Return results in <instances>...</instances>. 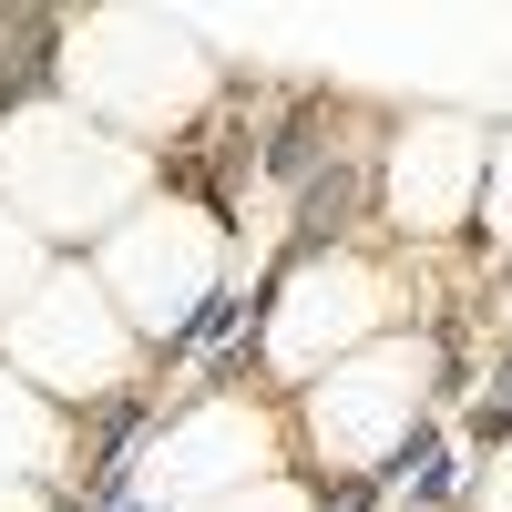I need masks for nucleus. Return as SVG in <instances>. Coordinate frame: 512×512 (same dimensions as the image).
Returning a JSON list of instances; mask_svg holds the SVG:
<instances>
[{
	"label": "nucleus",
	"instance_id": "1",
	"mask_svg": "<svg viewBox=\"0 0 512 512\" xmlns=\"http://www.w3.org/2000/svg\"><path fill=\"white\" fill-rule=\"evenodd\" d=\"M0 205L31 236H93L144 205V144L82 123L72 103H21L0 113Z\"/></svg>",
	"mask_w": 512,
	"mask_h": 512
},
{
	"label": "nucleus",
	"instance_id": "2",
	"mask_svg": "<svg viewBox=\"0 0 512 512\" xmlns=\"http://www.w3.org/2000/svg\"><path fill=\"white\" fill-rule=\"evenodd\" d=\"M72 93H82V123H103V134H175V123L205 103V52L185 31H164V21H82L72 31Z\"/></svg>",
	"mask_w": 512,
	"mask_h": 512
},
{
	"label": "nucleus",
	"instance_id": "3",
	"mask_svg": "<svg viewBox=\"0 0 512 512\" xmlns=\"http://www.w3.org/2000/svg\"><path fill=\"white\" fill-rule=\"evenodd\" d=\"M0 349H11L21 390L41 400H113L123 379H134V328L113 318L103 277H41L11 318H0Z\"/></svg>",
	"mask_w": 512,
	"mask_h": 512
},
{
	"label": "nucleus",
	"instance_id": "4",
	"mask_svg": "<svg viewBox=\"0 0 512 512\" xmlns=\"http://www.w3.org/2000/svg\"><path fill=\"white\" fill-rule=\"evenodd\" d=\"M431 379H441V349L431 338H369L359 359H338L318 390H308V441L328 472H379L410 420L431 410Z\"/></svg>",
	"mask_w": 512,
	"mask_h": 512
},
{
	"label": "nucleus",
	"instance_id": "5",
	"mask_svg": "<svg viewBox=\"0 0 512 512\" xmlns=\"http://www.w3.org/2000/svg\"><path fill=\"white\" fill-rule=\"evenodd\" d=\"M226 277V236L205 205H144V216H123L113 246H103V297H113V318L123 328H144V338H175L205 297H216Z\"/></svg>",
	"mask_w": 512,
	"mask_h": 512
},
{
	"label": "nucleus",
	"instance_id": "6",
	"mask_svg": "<svg viewBox=\"0 0 512 512\" xmlns=\"http://www.w3.org/2000/svg\"><path fill=\"white\" fill-rule=\"evenodd\" d=\"M277 472V420L246 410V400H195L175 431L144 451V502L164 512H205V502H236Z\"/></svg>",
	"mask_w": 512,
	"mask_h": 512
},
{
	"label": "nucleus",
	"instance_id": "7",
	"mask_svg": "<svg viewBox=\"0 0 512 512\" xmlns=\"http://www.w3.org/2000/svg\"><path fill=\"white\" fill-rule=\"evenodd\" d=\"M379 328V277L359 256H308L287 287H277V318H267V359L277 379H318L338 359H359Z\"/></svg>",
	"mask_w": 512,
	"mask_h": 512
},
{
	"label": "nucleus",
	"instance_id": "8",
	"mask_svg": "<svg viewBox=\"0 0 512 512\" xmlns=\"http://www.w3.org/2000/svg\"><path fill=\"white\" fill-rule=\"evenodd\" d=\"M482 175H492V134L472 113H420L400 123L390 144V175H379V195H390V226L400 236H441L482 205Z\"/></svg>",
	"mask_w": 512,
	"mask_h": 512
},
{
	"label": "nucleus",
	"instance_id": "9",
	"mask_svg": "<svg viewBox=\"0 0 512 512\" xmlns=\"http://www.w3.org/2000/svg\"><path fill=\"white\" fill-rule=\"evenodd\" d=\"M52 451H62L52 400H41V390H21V379H0V482H31Z\"/></svg>",
	"mask_w": 512,
	"mask_h": 512
},
{
	"label": "nucleus",
	"instance_id": "10",
	"mask_svg": "<svg viewBox=\"0 0 512 512\" xmlns=\"http://www.w3.org/2000/svg\"><path fill=\"white\" fill-rule=\"evenodd\" d=\"M31 287H41V236L11 216V205H0V318H11Z\"/></svg>",
	"mask_w": 512,
	"mask_h": 512
},
{
	"label": "nucleus",
	"instance_id": "11",
	"mask_svg": "<svg viewBox=\"0 0 512 512\" xmlns=\"http://www.w3.org/2000/svg\"><path fill=\"white\" fill-rule=\"evenodd\" d=\"M482 185H492V205H482V216H492V236L512 246V144H492V175H482Z\"/></svg>",
	"mask_w": 512,
	"mask_h": 512
},
{
	"label": "nucleus",
	"instance_id": "12",
	"mask_svg": "<svg viewBox=\"0 0 512 512\" xmlns=\"http://www.w3.org/2000/svg\"><path fill=\"white\" fill-rule=\"evenodd\" d=\"M205 512H308V492H287V482H256L236 502H205Z\"/></svg>",
	"mask_w": 512,
	"mask_h": 512
},
{
	"label": "nucleus",
	"instance_id": "13",
	"mask_svg": "<svg viewBox=\"0 0 512 512\" xmlns=\"http://www.w3.org/2000/svg\"><path fill=\"white\" fill-rule=\"evenodd\" d=\"M482 512H512V441L492 451V472H482Z\"/></svg>",
	"mask_w": 512,
	"mask_h": 512
},
{
	"label": "nucleus",
	"instance_id": "14",
	"mask_svg": "<svg viewBox=\"0 0 512 512\" xmlns=\"http://www.w3.org/2000/svg\"><path fill=\"white\" fill-rule=\"evenodd\" d=\"M0 512H52V492H31V482H0Z\"/></svg>",
	"mask_w": 512,
	"mask_h": 512
}]
</instances>
